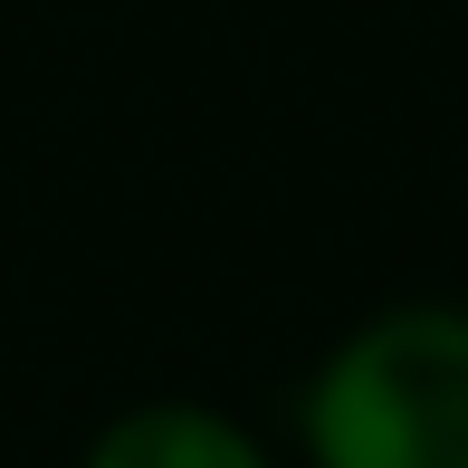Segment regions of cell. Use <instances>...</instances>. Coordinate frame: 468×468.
Here are the masks:
<instances>
[{"mask_svg": "<svg viewBox=\"0 0 468 468\" xmlns=\"http://www.w3.org/2000/svg\"><path fill=\"white\" fill-rule=\"evenodd\" d=\"M306 468H468V296L354 315L296 382Z\"/></svg>", "mask_w": 468, "mask_h": 468, "instance_id": "cell-1", "label": "cell"}, {"mask_svg": "<svg viewBox=\"0 0 468 468\" xmlns=\"http://www.w3.org/2000/svg\"><path fill=\"white\" fill-rule=\"evenodd\" d=\"M77 468H278V450H268L249 420H229L220 401L154 392V401H124L87 450H77Z\"/></svg>", "mask_w": 468, "mask_h": 468, "instance_id": "cell-2", "label": "cell"}]
</instances>
